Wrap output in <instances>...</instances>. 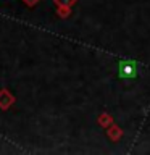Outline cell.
Segmentation results:
<instances>
[{"mask_svg":"<svg viewBox=\"0 0 150 155\" xmlns=\"http://www.w3.org/2000/svg\"><path fill=\"white\" fill-rule=\"evenodd\" d=\"M137 71V65L134 61H121L119 63V76L121 78H132Z\"/></svg>","mask_w":150,"mask_h":155,"instance_id":"1","label":"cell"}]
</instances>
